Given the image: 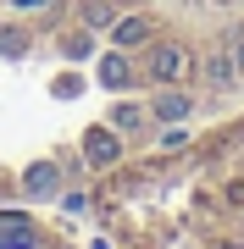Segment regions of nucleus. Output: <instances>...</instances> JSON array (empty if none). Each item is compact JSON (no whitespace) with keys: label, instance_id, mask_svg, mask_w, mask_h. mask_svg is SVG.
Listing matches in <instances>:
<instances>
[{"label":"nucleus","instance_id":"1","mask_svg":"<svg viewBox=\"0 0 244 249\" xmlns=\"http://www.w3.org/2000/svg\"><path fill=\"white\" fill-rule=\"evenodd\" d=\"M183 67H189V55H183V50H155V78H183Z\"/></svg>","mask_w":244,"mask_h":249},{"label":"nucleus","instance_id":"2","mask_svg":"<svg viewBox=\"0 0 244 249\" xmlns=\"http://www.w3.org/2000/svg\"><path fill=\"white\" fill-rule=\"evenodd\" d=\"M189 106H194L189 94H178V89H172V94H161V100H155V116H161V122H167V116L178 122V116H189Z\"/></svg>","mask_w":244,"mask_h":249},{"label":"nucleus","instance_id":"3","mask_svg":"<svg viewBox=\"0 0 244 249\" xmlns=\"http://www.w3.org/2000/svg\"><path fill=\"white\" fill-rule=\"evenodd\" d=\"M89 160H117V139H111L106 127H94V133H89Z\"/></svg>","mask_w":244,"mask_h":249},{"label":"nucleus","instance_id":"4","mask_svg":"<svg viewBox=\"0 0 244 249\" xmlns=\"http://www.w3.org/2000/svg\"><path fill=\"white\" fill-rule=\"evenodd\" d=\"M50 183H56V166H34L28 172V188H34V194H45Z\"/></svg>","mask_w":244,"mask_h":249},{"label":"nucleus","instance_id":"5","mask_svg":"<svg viewBox=\"0 0 244 249\" xmlns=\"http://www.w3.org/2000/svg\"><path fill=\"white\" fill-rule=\"evenodd\" d=\"M233 61H239V78H244V39H239V50H233Z\"/></svg>","mask_w":244,"mask_h":249}]
</instances>
